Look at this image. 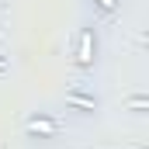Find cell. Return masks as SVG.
<instances>
[{
    "instance_id": "1",
    "label": "cell",
    "mask_w": 149,
    "mask_h": 149,
    "mask_svg": "<svg viewBox=\"0 0 149 149\" xmlns=\"http://www.w3.org/2000/svg\"><path fill=\"white\" fill-rule=\"evenodd\" d=\"M101 63V35H97V21H87L76 31V45H73V66L80 73H94Z\"/></svg>"
},
{
    "instance_id": "2",
    "label": "cell",
    "mask_w": 149,
    "mask_h": 149,
    "mask_svg": "<svg viewBox=\"0 0 149 149\" xmlns=\"http://www.w3.org/2000/svg\"><path fill=\"white\" fill-rule=\"evenodd\" d=\"M63 108L73 111V114H83V118H97V114H101V97H97L90 87L73 83V87L63 90Z\"/></svg>"
},
{
    "instance_id": "3",
    "label": "cell",
    "mask_w": 149,
    "mask_h": 149,
    "mask_svg": "<svg viewBox=\"0 0 149 149\" xmlns=\"http://www.w3.org/2000/svg\"><path fill=\"white\" fill-rule=\"evenodd\" d=\"M24 135L31 139V142H52V139H59L63 135V118L56 111H35L28 121H24Z\"/></svg>"
},
{
    "instance_id": "4",
    "label": "cell",
    "mask_w": 149,
    "mask_h": 149,
    "mask_svg": "<svg viewBox=\"0 0 149 149\" xmlns=\"http://www.w3.org/2000/svg\"><path fill=\"white\" fill-rule=\"evenodd\" d=\"M121 108H125V111H135V114H142V111L149 108V97H146V94H135V97H128V101H125Z\"/></svg>"
},
{
    "instance_id": "5",
    "label": "cell",
    "mask_w": 149,
    "mask_h": 149,
    "mask_svg": "<svg viewBox=\"0 0 149 149\" xmlns=\"http://www.w3.org/2000/svg\"><path fill=\"white\" fill-rule=\"evenodd\" d=\"M94 7H101L104 14H114L118 10V0H94Z\"/></svg>"
},
{
    "instance_id": "6",
    "label": "cell",
    "mask_w": 149,
    "mask_h": 149,
    "mask_svg": "<svg viewBox=\"0 0 149 149\" xmlns=\"http://www.w3.org/2000/svg\"><path fill=\"white\" fill-rule=\"evenodd\" d=\"M7 73H10V59L0 52V76H7Z\"/></svg>"
},
{
    "instance_id": "7",
    "label": "cell",
    "mask_w": 149,
    "mask_h": 149,
    "mask_svg": "<svg viewBox=\"0 0 149 149\" xmlns=\"http://www.w3.org/2000/svg\"><path fill=\"white\" fill-rule=\"evenodd\" d=\"M0 3H3V0H0Z\"/></svg>"
}]
</instances>
